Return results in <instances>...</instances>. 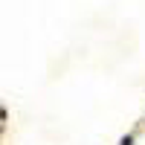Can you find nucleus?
Here are the masks:
<instances>
[{"label":"nucleus","instance_id":"1","mask_svg":"<svg viewBox=\"0 0 145 145\" xmlns=\"http://www.w3.org/2000/svg\"><path fill=\"white\" fill-rule=\"evenodd\" d=\"M122 145H134V137H125V139H122Z\"/></svg>","mask_w":145,"mask_h":145}]
</instances>
